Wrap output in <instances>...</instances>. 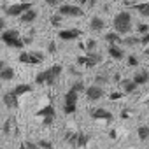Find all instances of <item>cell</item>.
Listing matches in <instances>:
<instances>
[{
    "mask_svg": "<svg viewBox=\"0 0 149 149\" xmlns=\"http://www.w3.org/2000/svg\"><path fill=\"white\" fill-rule=\"evenodd\" d=\"M86 90V86H84V83L83 81H76L72 86H70V90L65 93V97H63V112L65 114H74L77 111V104H79V93L81 91H84Z\"/></svg>",
    "mask_w": 149,
    "mask_h": 149,
    "instance_id": "1",
    "label": "cell"
},
{
    "mask_svg": "<svg viewBox=\"0 0 149 149\" xmlns=\"http://www.w3.org/2000/svg\"><path fill=\"white\" fill-rule=\"evenodd\" d=\"M112 25H114V32L119 33V35H128L132 30H133V21H132V14L126 13V11H121L114 16L112 19Z\"/></svg>",
    "mask_w": 149,
    "mask_h": 149,
    "instance_id": "2",
    "label": "cell"
},
{
    "mask_svg": "<svg viewBox=\"0 0 149 149\" xmlns=\"http://www.w3.org/2000/svg\"><path fill=\"white\" fill-rule=\"evenodd\" d=\"M61 72H63V67H61V65H53V67H49L47 70L37 74L35 83H37V84H49V86H51V84H54V83L58 81V77L61 76Z\"/></svg>",
    "mask_w": 149,
    "mask_h": 149,
    "instance_id": "3",
    "label": "cell"
},
{
    "mask_svg": "<svg viewBox=\"0 0 149 149\" xmlns=\"http://www.w3.org/2000/svg\"><path fill=\"white\" fill-rule=\"evenodd\" d=\"M2 42L13 49H23L25 47V39H21L18 30H4L2 35H0Z\"/></svg>",
    "mask_w": 149,
    "mask_h": 149,
    "instance_id": "4",
    "label": "cell"
},
{
    "mask_svg": "<svg viewBox=\"0 0 149 149\" xmlns=\"http://www.w3.org/2000/svg\"><path fill=\"white\" fill-rule=\"evenodd\" d=\"M91 140V137L84 132H68L65 135V142L68 146H72L74 149H81V147H86L88 142Z\"/></svg>",
    "mask_w": 149,
    "mask_h": 149,
    "instance_id": "5",
    "label": "cell"
},
{
    "mask_svg": "<svg viewBox=\"0 0 149 149\" xmlns=\"http://www.w3.org/2000/svg\"><path fill=\"white\" fill-rule=\"evenodd\" d=\"M58 14L63 18H81L84 16V11L81 9V6H74V4H63L58 7Z\"/></svg>",
    "mask_w": 149,
    "mask_h": 149,
    "instance_id": "6",
    "label": "cell"
},
{
    "mask_svg": "<svg viewBox=\"0 0 149 149\" xmlns=\"http://www.w3.org/2000/svg\"><path fill=\"white\" fill-rule=\"evenodd\" d=\"M35 116L42 119V125H46V126L53 125V123H54V118H56V112H54V107H53V104H47V105H44L40 111H37V112H35Z\"/></svg>",
    "mask_w": 149,
    "mask_h": 149,
    "instance_id": "7",
    "label": "cell"
},
{
    "mask_svg": "<svg viewBox=\"0 0 149 149\" xmlns=\"http://www.w3.org/2000/svg\"><path fill=\"white\" fill-rule=\"evenodd\" d=\"M19 61L25 65H39L44 61V54L39 51H23L19 54Z\"/></svg>",
    "mask_w": 149,
    "mask_h": 149,
    "instance_id": "8",
    "label": "cell"
},
{
    "mask_svg": "<svg viewBox=\"0 0 149 149\" xmlns=\"http://www.w3.org/2000/svg\"><path fill=\"white\" fill-rule=\"evenodd\" d=\"M30 9H32V4H30V2L13 4V6H7V7H4L6 14H7V16H13V18H18V16L25 14V13H26V11H30Z\"/></svg>",
    "mask_w": 149,
    "mask_h": 149,
    "instance_id": "9",
    "label": "cell"
},
{
    "mask_svg": "<svg viewBox=\"0 0 149 149\" xmlns=\"http://www.w3.org/2000/svg\"><path fill=\"white\" fill-rule=\"evenodd\" d=\"M100 61H102V56L98 53H88L86 56H77V65H83V67H88V68L97 67Z\"/></svg>",
    "mask_w": 149,
    "mask_h": 149,
    "instance_id": "10",
    "label": "cell"
},
{
    "mask_svg": "<svg viewBox=\"0 0 149 149\" xmlns=\"http://www.w3.org/2000/svg\"><path fill=\"white\" fill-rule=\"evenodd\" d=\"M90 116H91L93 119H97V121H107V123H111V121L114 119L112 112H109L107 109H102V107L91 109V111H90Z\"/></svg>",
    "mask_w": 149,
    "mask_h": 149,
    "instance_id": "11",
    "label": "cell"
},
{
    "mask_svg": "<svg viewBox=\"0 0 149 149\" xmlns=\"http://www.w3.org/2000/svg\"><path fill=\"white\" fill-rule=\"evenodd\" d=\"M84 93H86V98L90 102H97V100H100L104 97V88L98 86V84H91V86H88L84 90Z\"/></svg>",
    "mask_w": 149,
    "mask_h": 149,
    "instance_id": "12",
    "label": "cell"
},
{
    "mask_svg": "<svg viewBox=\"0 0 149 149\" xmlns=\"http://www.w3.org/2000/svg\"><path fill=\"white\" fill-rule=\"evenodd\" d=\"M83 35V30H79V28H65V30H60V33H58V37L61 39V40H76V39H79Z\"/></svg>",
    "mask_w": 149,
    "mask_h": 149,
    "instance_id": "13",
    "label": "cell"
},
{
    "mask_svg": "<svg viewBox=\"0 0 149 149\" xmlns=\"http://www.w3.org/2000/svg\"><path fill=\"white\" fill-rule=\"evenodd\" d=\"M4 104H6L7 109H16V107L19 105V97H16V95L13 93V90H11V91H7V93L4 95Z\"/></svg>",
    "mask_w": 149,
    "mask_h": 149,
    "instance_id": "14",
    "label": "cell"
},
{
    "mask_svg": "<svg viewBox=\"0 0 149 149\" xmlns=\"http://www.w3.org/2000/svg\"><path fill=\"white\" fill-rule=\"evenodd\" d=\"M107 53H109V56L114 58V60H123V58H125V49H121V46H118V44H109Z\"/></svg>",
    "mask_w": 149,
    "mask_h": 149,
    "instance_id": "15",
    "label": "cell"
},
{
    "mask_svg": "<svg viewBox=\"0 0 149 149\" xmlns=\"http://www.w3.org/2000/svg\"><path fill=\"white\" fill-rule=\"evenodd\" d=\"M132 81H133L137 86H142V84L149 83V72H146V70L135 72V74H133V77H132Z\"/></svg>",
    "mask_w": 149,
    "mask_h": 149,
    "instance_id": "16",
    "label": "cell"
},
{
    "mask_svg": "<svg viewBox=\"0 0 149 149\" xmlns=\"http://www.w3.org/2000/svg\"><path fill=\"white\" fill-rule=\"evenodd\" d=\"M104 28H105V21L100 16H93L90 19V30L91 32H102Z\"/></svg>",
    "mask_w": 149,
    "mask_h": 149,
    "instance_id": "17",
    "label": "cell"
},
{
    "mask_svg": "<svg viewBox=\"0 0 149 149\" xmlns=\"http://www.w3.org/2000/svg\"><path fill=\"white\" fill-rule=\"evenodd\" d=\"M121 88H123V93H125V95H130V93H135L139 86H137L132 79H123V81H121Z\"/></svg>",
    "mask_w": 149,
    "mask_h": 149,
    "instance_id": "18",
    "label": "cell"
},
{
    "mask_svg": "<svg viewBox=\"0 0 149 149\" xmlns=\"http://www.w3.org/2000/svg\"><path fill=\"white\" fill-rule=\"evenodd\" d=\"M19 19H21V23L30 25V23H33V21L37 19V11H35V9H30V11H26L25 14H21Z\"/></svg>",
    "mask_w": 149,
    "mask_h": 149,
    "instance_id": "19",
    "label": "cell"
},
{
    "mask_svg": "<svg viewBox=\"0 0 149 149\" xmlns=\"http://www.w3.org/2000/svg\"><path fill=\"white\" fill-rule=\"evenodd\" d=\"M14 76H16V72L13 67H6L4 70H0V79L2 81H13Z\"/></svg>",
    "mask_w": 149,
    "mask_h": 149,
    "instance_id": "20",
    "label": "cell"
},
{
    "mask_svg": "<svg viewBox=\"0 0 149 149\" xmlns=\"http://www.w3.org/2000/svg\"><path fill=\"white\" fill-rule=\"evenodd\" d=\"M139 44H140V37H137V35H126V37H123V44L121 46L133 47V46H139Z\"/></svg>",
    "mask_w": 149,
    "mask_h": 149,
    "instance_id": "21",
    "label": "cell"
},
{
    "mask_svg": "<svg viewBox=\"0 0 149 149\" xmlns=\"http://www.w3.org/2000/svg\"><path fill=\"white\" fill-rule=\"evenodd\" d=\"M105 40H107L109 44H118V46L123 44V37H121L119 33H116V32H109V33L105 35Z\"/></svg>",
    "mask_w": 149,
    "mask_h": 149,
    "instance_id": "22",
    "label": "cell"
},
{
    "mask_svg": "<svg viewBox=\"0 0 149 149\" xmlns=\"http://www.w3.org/2000/svg\"><path fill=\"white\" fill-rule=\"evenodd\" d=\"M30 91H32V86H30V84H18V86L13 90V93H14L16 97L26 95V93H30Z\"/></svg>",
    "mask_w": 149,
    "mask_h": 149,
    "instance_id": "23",
    "label": "cell"
},
{
    "mask_svg": "<svg viewBox=\"0 0 149 149\" xmlns=\"http://www.w3.org/2000/svg\"><path fill=\"white\" fill-rule=\"evenodd\" d=\"M16 132V123H14V118H9L4 125V133L6 135H13Z\"/></svg>",
    "mask_w": 149,
    "mask_h": 149,
    "instance_id": "24",
    "label": "cell"
},
{
    "mask_svg": "<svg viewBox=\"0 0 149 149\" xmlns=\"http://www.w3.org/2000/svg\"><path fill=\"white\" fill-rule=\"evenodd\" d=\"M137 13L142 16V18H149V2H142V4H137L135 6Z\"/></svg>",
    "mask_w": 149,
    "mask_h": 149,
    "instance_id": "25",
    "label": "cell"
},
{
    "mask_svg": "<svg viewBox=\"0 0 149 149\" xmlns=\"http://www.w3.org/2000/svg\"><path fill=\"white\" fill-rule=\"evenodd\" d=\"M81 49H84V51H86V54H88V53H95V49H97V40L88 39V40H86V44H83V46H81Z\"/></svg>",
    "mask_w": 149,
    "mask_h": 149,
    "instance_id": "26",
    "label": "cell"
},
{
    "mask_svg": "<svg viewBox=\"0 0 149 149\" xmlns=\"http://www.w3.org/2000/svg\"><path fill=\"white\" fill-rule=\"evenodd\" d=\"M137 133H139V139H140V140H147V139H149V126H146V125L139 126Z\"/></svg>",
    "mask_w": 149,
    "mask_h": 149,
    "instance_id": "27",
    "label": "cell"
},
{
    "mask_svg": "<svg viewBox=\"0 0 149 149\" xmlns=\"http://www.w3.org/2000/svg\"><path fill=\"white\" fill-rule=\"evenodd\" d=\"M63 16H60V14H53L51 18H49V21H51V26H61V23H63Z\"/></svg>",
    "mask_w": 149,
    "mask_h": 149,
    "instance_id": "28",
    "label": "cell"
},
{
    "mask_svg": "<svg viewBox=\"0 0 149 149\" xmlns=\"http://www.w3.org/2000/svg\"><path fill=\"white\" fill-rule=\"evenodd\" d=\"M137 32H139L140 35L149 33V25H147V23H140V25H137Z\"/></svg>",
    "mask_w": 149,
    "mask_h": 149,
    "instance_id": "29",
    "label": "cell"
},
{
    "mask_svg": "<svg viewBox=\"0 0 149 149\" xmlns=\"http://www.w3.org/2000/svg\"><path fill=\"white\" fill-rule=\"evenodd\" d=\"M35 144L42 149H53V142H49V140H37Z\"/></svg>",
    "mask_w": 149,
    "mask_h": 149,
    "instance_id": "30",
    "label": "cell"
},
{
    "mask_svg": "<svg viewBox=\"0 0 149 149\" xmlns=\"http://www.w3.org/2000/svg\"><path fill=\"white\" fill-rule=\"evenodd\" d=\"M137 65H139V58L133 56V54H130L128 56V67H137Z\"/></svg>",
    "mask_w": 149,
    "mask_h": 149,
    "instance_id": "31",
    "label": "cell"
},
{
    "mask_svg": "<svg viewBox=\"0 0 149 149\" xmlns=\"http://www.w3.org/2000/svg\"><path fill=\"white\" fill-rule=\"evenodd\" d=\"M104 83H109V77H107V76H104V74L97 76V84L100 86V84H104Z\"/></svg>",
    "mask_w": 149,
    "mask_h": 149,
    "instance_id": "32",
    "label": "cell"
},
{
    "mask_svg": "<svg viewBox=\"0 0 149 149\" xmlns=\"http://www.w3.org/2000/svg\"><path fill=\"white\" fill-rule=\"evenodd\" d=\"M140 46H144V47L149 46V33H144V35L140 37Z\"/></svg>",
    "mask_w": 149,
    "mask_h": 149,
    "instance_id": "33",
    "label": "cell"
},
{
    "mask_svg": "<svg viewBox=\"0 0 149 149\" xmlns=\"http://www.w3.org/2000/svg\"><path fill=\"white\" fill-rule=\"evenodd\" d=\"M123 97H125L123 91H116V93H111V95H109L111 100H118V98H123Z\"/></svg>",
    "mask_w": 149,
    "mask_h": 149,
    "instance_id": "34",
    "label": "cell"
},
{
    "mask_svg": "<svg viewBox=\"0 0 149 149\" xmlns=\"http://www.w3.org/2000/svg\"><path fill=\"white\" fill-rule=\"evenodd\" d=\"M26 146H28V149H42V147H39L35 142H32V140H28V142H25Z\"/></svg>",
    "mask_w": 149,
    "mask_h": 149,
    "instance_id": "35",
    "label": "cell"
},
{
    "mask_svg": "<svg viewBox=\"0 0 149 149\" xmlns=\"http://www.w3.org/2000/svg\"><path fill=\"white\" fill-rule=\"evenodd\" d=\"M44 2H46L47 6H51V7H56V6L60 4V0H44Z\"/></svg>",
    "mask_w": 149,
    "mask_h": 149,
    "instance_id": "36",
    "label": "cell"
},
{
    "mask_svg": "<svg viewBox=\"0 0 149 149\" xmlns=\"http://www.w3.org/2000/svg\"><path fill=\"white\" fill-rule=\"evenodd\" d=\"M4 30H6V21L0 18V35H2V32H4Z\"/></svg>",
    "mask_w": 149,
    "mask_h": 149,
    "instance_id": "37",
    "label": "cell"
},
{
    "mask_svg": "<svg viewBox=\"0 0 149 149\" xmlns=\"http://www.w3.org/2000/svg\"><path fill=\"white\" fill-rule=\"evenodd\" d=\"M47 51H49V53H54V51H56V46H54V42H51V44L47 46Z\"/></svg>",
    "mask_w": 149,
    "mask_h": 149,
    "instance_id": "38",
    "label": "cell"
},
{
    "mask_svg": "<svg viewBox=\"0 0 149 149\" xmlns=\"http://www.w3.org/2000/svg\"><path fill=\"white\" fill-rule=\"evenodd\" d=\"M7 65H6V61H2V60H0V70H4Z\"/></svg>",
    "mask_w": 149,
    "mask_h": 149,
    "instance_id": "39",
    "label": "cell"
},
{
    "mask_svg": "<svg viewBox=\"0 0 149 149\" xmlns=\"http://www.w3.org/2000/svg\"><path fill=\"white\" fill-rule=\"evenodd\" d=\"M90 0H79V6H84V4H88Z\"/></svg>",
    "mask_w": 149,
    "mask_h": 149,
    "instance_id": "40",
    "label": "cell"
},
{
    "mask_svg": "<svg viewBox=\"0 0 149 149\" xmlns=\"http://www.w3.org/2000/svg\"><path fill=\"white\" fill-rule=\"evenodd\" d=\"M19 149H28V146H26V144H25V142H23V144H21V146H19Z\"/></svg>",
    "mask_w": 149,
    "mask_h": 149,
    "instance_id": "41",
    "label": "cell"
},
{
    "mask_svg": "<svg viewBox=\"0 0 149 149\" xmlns=\"http://www.w3.org/2000/svg\"><path fill=\"white\" fill-rule=\"evenodd\" d=\"M144 53H146V54H147V56H149V46H147V47H146V49H144Z\"/></svg>",
    "mask_w": 149,
    "mask_h": 149,
    "instance_id": "42",
    "label": "cell"
},
{
    "mask_svg": "<svg viewBox=\"0 0 149 149\" xmlns=\"http://www.w3.org/2000/svg\"><path fill=\"white\" fill-rule=\"evenodd\" d=\"M112 2H118V0H112Z\"/></svg>",
    "mask_w": 149,
    "mask_h": 149,
    "instance_id": "43",
    "label": "cell"
}]
</instances>
